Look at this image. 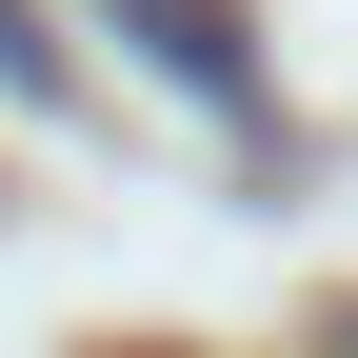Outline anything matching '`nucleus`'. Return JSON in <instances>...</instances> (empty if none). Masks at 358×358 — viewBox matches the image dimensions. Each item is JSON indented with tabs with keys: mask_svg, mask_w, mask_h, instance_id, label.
Here are the masks:
<instances>
[{
	"mask_svg": "<svg viewBox=\"0 0 358 358\" xmlns=\"http://www.w3.org/2000/svg\"><path fill=\"white\" fill-rule=\"evenodd\" d=\"M100 20L140 40V60H159L199 120H259V20H239V0H100Z\"/></svg>",
	"mask_w": 358,
	"mask_h": 358,
	"instance_id": "f257e3e1",
	"label": "nucleus"
},
{
	"mask_svg": "<svg viewBox=\"0 0 358 358\" xmlns=\"http://www.w3.org/2000/svg\"><path fill=\"white\" fill-rule=\"evenodd\" d=\"M338 358H358V338H338Z\"/></svg>",
	"mask_w": 358,
	"mask_h": 358,
	"instance_id": "20e7f679",
	"label": "nucleus"
},
{
	"mask_svg": "<svg viewBox=\"0 0 358 358\" xmlns=\"http://www.w3.org/2000/svg\"><path fill=\"white\" fill-rule=\"evenodd\" d=\"M140 358H179V338H140Z\"/></svg>",
	"mask_w": 358,
	"mask_h": 358,
	"instance_id": "7ed1b4c3",
	"label": "nucleus"
},
{
	"mask_svg": "<svg viewBox=\"0 0 358 358\" xmlns=\"http://www.w3.org/2000/svg\"><path fill=\"white\" fill-rule=\"evenodd\" d=\"M0 100H60V40H40L20 0H0Z\"/></svg>",
	"mask_w": 358,
	"mask_h": 358,
	"instance_id": "f03ea898",
	"label": "nucleus"
}]
</instances>
